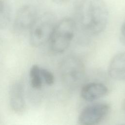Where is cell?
I'll return each instance as SVG.
<instances>
[{"label": "cell", "mask_w": 125, "mask_h": 125, "mask_svg": "<svg viewBox=\"0 0 125 125\" xmlns=\"http://www.w3.org/2000/svg\"><path fill=\"white\" fill-rule=\"evenodd\" d=\"M108 11L103 0H80L75 9L77 25L92 35L101 34L108 21Z\"/></svg>", "instance_id": "1"}, {"label": "cell", "mask_w": 125, "mask_h": 125, "mask_svg": "<svg viewBox=\"0 0 125 125\" xmlns=\"http://www.w3.org/2000/svg\"><path fill=\"white\" fill-rule=\"evenodd\" d=\"M77 24L74 20L64 18L57 22L49 40L52 51L57 54L64 52L75 36Z\"/></svg>", "instance_id": "2"}, {"label": "cell", "mask_w": 125, "mask_h": 125, "mask_svg": "<svg viewBox=\"0 0 125 125\" xmlns=\"http://www.w3.org/2000/svg\"><path fill=\"white\" fill-rule=\"evenodd\" d=\"M60 74L64 85L69 89H75L81 85L84 78V64L79 58L68 56L61 63Z\"/></svg>", "instance_id": "3"}, {"label": "cell", "mask_w": 125, "mask_h": 125, "mask_svg": "<svg viewBox=\"0 0 125 125\" xmlns=\"http://www.w3.org/2000/svg\"><path fill=\"white\" fill-rule=\"evenodd\" d=\"M57 22L55 16L51 13L38 16L30 29V44L33 46L39 47L48 42Z\"/></svg>", "instance_id": "4"}, {"label": "cell", "mask_w": 125, "mask_h": 125, "mask_svg": "<svg viewBox=\"0 0 125 125\" xmlns=\"http://www.w3.org/2000/svg\"><path fill=\"white\" fill-rule=\"evenodd\" d=\"M110 111L108 104L95 103L85 106L81 111L78 121L83 125H94L99 124L107 116Z\"/></svg>", "instance_id": "5"}, {"label": "cell", "mask_w": 125, "mask_h": 125, "mask_svg": "<svg viewBox=\"0 0 125 125\" xmlns=\"http://www.w3.org/2000/svg\"><path fill=\"white\" fill-rule=\"evenodd\" d=\"M38 17L35 7L31 5L23 6L18 11L14 22V31L18 33L25 32L33 25Z\"/></svg>", "instance_id": "6"}, {"label": "cell", "mask_w": 125, "mask_h": 125, "mask_svg": "<svg viewBox=\"0 0 125 125\" xmlns=\"http://www.w3.org/2000/svg\"><path fill=\"white\" fill-rule=\"evenodd\" d=\"M108 93V88L104 84L92 82L83 85L81 90L82 98L86 101H96L104 97Z\"/></svg>", "instance_id": "7"}, {"label": "cell", "mask_w": 125, "mask_h": 125, "mask_svg": "<svg viewBox=\"0 0 125 125\" xmlns=\"http://www.w3.org/2000/svg\"><path fill=\"white\" fill-rule=\"evenodd\" d=\"M108 73L114 80L125 81V52L118 53L111 60Z\"/></svg>", "instance_id": "8"}, {"label": "cell", "mask_w": 125, "mask_h": 125, "mask_svg": "<svg viewBox=\"0 0 125 125\" xmlns=\"http://www.w3.org/2000/svg\"><path fill=\"white\" fill-rule=\"evenodd\" d=\"M10 104L11 108L16 112L21 113L25 109L23 85L20 82H15L11 86L9 93Z\"/></svg>", "instance_id": "9"}, {"label": "cell", "mask_w": 125, "mask_h": 125, "mask_svg": "<svg viewBox=\"0 0 125 125\" xmlns=\"http://www.w3.org/2000/svg\"><path fill=\"white\" fill-rule=\"evenodd\" d=\"M11 18V8L7 0H0V29H4L9 25Z\"/></svg>", "instance_id": "10"}, {"label": "cell", "mask_w": 125, "mask_h": 125, "mask_svg": "<svg viewBox=\"0 0 125 125\" xmlns=\"http://www.w3.org/2000/svg\"><path fill=\"white\" fill-rule=\"evenodd\" d=\"M29 76L31 86L35 89L41 88L43 80L41 73V68L38 65L34 64L31 67Z\"/></svg>", "instance_id": "11"}, {"label": "cell", "mask_w": 125, "mask_h": 125, "mask_svg": "<svg viewBox=\"0 0 125 125\" xmlns=\"http://www.w3.org/2000/svg\"><path fill=\"white\" fill-rule=\"evenodd\" d=\"M41 73L44 83L48 85H52L55 82V77L53 73L45 68H41Z\"/></svg>", "instance_id": "12"}, {"label": "cell", "mask_w": 125, "mask_h": 125, "mask_svg": "<svg viewBox=\"0 0 125 125\" xmlns=\"http://www.w3.org/2000/svg\"><path fill=\"white\" fill-rule=\"evenodd\" d=\"M121 34L123 39L125 41V22L123 24L121 29Z\"/></svg>", "instance_id": "13"}, {"label": "cell", "mask_w": 125, "mask_h": 125, "mask_svg": "<svg viewBox=\"0 0 125 125\" xmlns=\"http://www.w3.org/2000/svg\"><path fill=\"white\" fill-rule=\"evenodd\" d=\"M54 2L58 4H64L69 2L71 0H53Z\"/></svg>", "instance_id": "14"}]
</instances>
